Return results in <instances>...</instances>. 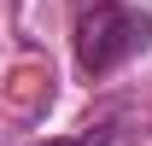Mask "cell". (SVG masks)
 <instances>
[{
	"instance_id": "2",
	"label": "cell",
	"mask_w": 152,
	"mask_h": 146,
	"mask_svg": "<svg viewBox=\"0 0 152 146\" xmlns=\"http://www.w3.org/2000/svg\"><path fill=\"white\" fill-rule=\"evenodd\" d=\"M35 146H105V134H99V128H88V134H64V140H35Z\"/></svg>"
},
{
	"instance_id": "1",
	"label": "cell",
	"mask_w": 152,
	"mask_h": 146,
	"mask_svg": "<svg viewBox=\"0 0 152 146\" xmlns=\"http://www.w3.org/2000/svg\"><path fill=\"white\" fill-rule=\"evenodd\" d=\"M146 41H152V18L140 6L99 0V6H88L82 23H76V64L88 76H105V70H117L123 58H134Z\"/></svg>"
}]
</instances>
